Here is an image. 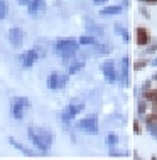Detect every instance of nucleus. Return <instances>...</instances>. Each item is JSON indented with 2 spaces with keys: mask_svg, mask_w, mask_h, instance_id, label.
Instances as JSON below:
<instances>
[{
  "mask_svg": "<svg viewBox=\"0 0 157 160\" xmlns=\"http://www.w3.org/2000/svg\"><path fill=\"white\" fill-rule=\"evenodd\" d=\"M27 138L30 143L44 155L51 152L52 143H54V135H52L51 130L36 127V125H29L27 127Z\"/></svg>",
  "mask_w": 157,
  "mask_h": 160,
  "instance_id": "1",
  "label": "nucleus"
},
{
  "mask_svg": "<svg viewBox=\"0 0 157 160\" xmlns=\"http://www.w3.org/2000/svg\"><path fill=\"white\" fill-rule=\"evenodd\" d=\"M52 47H54V52L61 58V62L68 68L69 62L76 59V54L80 51L81 44L75 37H59L54 41Z\"/></svg>",
  "mask_w": 157,
  "mask_h": 160,
  "instance_id": "2",
  "label": "nucleus"
},
{
  "mask_svg": "<svg viewBox=\"0 0 157 160\" xmlns=\"http://www.w3.org/2000/svg\"><path fill=\"white\" fill-rule=\"evenodd\" d=\"M30 108V99L27 96H15L10 101V116L15 122H22L25 111Z\"/></svg>",
  "mask_w": 157,
  "mask_h": 160,
  "instance_id": "3",
  "label": "nucleus"
},
{
  "mask_svg": "<svg viewBox=\"0 0 157 160\" xmlns=\"http://www.w3.org/2000/svg\"><path fill=\"white\" fill-rule=\"evenodd\" d=\"M68 81H69V72L64 74V72L52 71V72H49V76H47V79H46V86L51 91H59V89L66 88Z\"/></svg>",
  "mask_w": 157,
  "mask_h": 160,
  "instance_id": "4",
  "label": "nucleus"
},
{
  "mask_svg": "<svg viewBox=\"0 0 157 160\" xmlns=\"http://www.w3.org/2000/svg\"><path fill=\"white\" fill-rule=\"evenodd\" d=\"M76 128L81 130V132L88 133V135H97L100 130V123H98V115H88L85 118H81L80 122L76 123Z\"/></svg>",
  "mask_w": 157,
  "mask_h": 160,
  "instance_id": "5",
  "label": "nucleus"
},
{
  "mask_svg": "<svg viewBox=\"0 0 157 160\" xmlns=\"http://www.w3.org/2000/svg\"><path fill=\"white\" fill-rule=\"evenodd\" d=\"M102 74L108 84H113L118 81V69L113 59H105L102 62Z\"/></svg>",
  "mask_w": 157,
  "mask_h": 160,
  "instance_id": "6",
  "label": "nucleus"
},
{
  "mask_svg": "<svg viewBox=\"0 0 157 160\" xmlns=\"http://www.w3.org/2000/svg\"><path fill=\"white\" fill-rule=\"evenodd\" d=\"M7 39H8V42H10V46L12 47H20L24 44V41H25V32H24V29L22 27H10L8 29V32H7Z\"/></svg>",
  "mask_w": 157,
  "mask_h": 160,
  "instance_id": "7",
  "label": "nucleus"
},
{
  "mask_svg": "<svg viewBox=\"0 0 157 160\" xmlns=\"http://www.w3.org/2000/svg\"><path fill=\"white\" fill-rule=\"evenodd\" d=\"M39 59H41V56H39V52H37L36 47H32V49H27L25 52H22V54L19 56V61H20V64H22V68H25V69L32 68L34 64L39 61Z\"/></svg>",
  "mask_w": 157,
  "mask_h": 160,
  "instance_id": "8",
  "label": "nucleus"
},
{
  "mask_svg": "<svg viewBox=\"0 0 157 160\" xmlns=\"http://www.w3.org/2000/svg\"><path fill=\"white\" fill-rule=\"evenodd\" d=\"M150 31L147 27H144V25H139V27H135V44L139 47H145L147 44L150 42Z\"/></svg>",
  "mask_w": 157,
  "mask_h": 160,
  "instance_id": "9",
  "label": "nucleus"
},
{
  "mask_svg": "<svg viewBox=\"0 0 157 160\" xmlns=\"http://www.w3.org/2000/svg\"><path fill=\"white\" fill-rule=\"evenodd\" d=\"M118 81L120 86L128 88L130 86V76H128V56H123L120 61V71H118Z\"/></svg>",
  "mask_w": 157,
  "mask_h": 160,
  "instance_id": "10",
  "label": "nucleus"
},
{
  "mask_svg": "<svg viewBox=\"0 0 157 160\" xmlns=\"http://www.w3.org/2000/svg\"><path fill=\"white\" fill-rule=\"evenodd\" d=\"M25 8H27V14L30 17H37L41 12L46 10V0H30Z\"/></svg>",
  "mask_w": 157,
  "mask_h": 160,
  "instance_id": "11",
  "label": "nucleus"
},
{
  "mask_svg": "<svg viewBox=\"0 0 157 160\" xmlns=\"http://www.w3.org/2000/svg\"><path fill=\"white\" fill-rule=\"evenodd\" d=\"M8 145L10 147H14V148L17 150V152H20V153H24L25 157H36V153L32 152L30 148H27L24 143H20V142H17L14 137H8Z\"/></svg>",
  "mask_w": 157,
  "mask_h": 160,
  "instance_id": "12",
  "label": "nucleus"
},
{
  "mask_svg": "<svg viewBox=\"0 0 157 160\" xmlns=\"http://www.w3.org/2000/svg\"><path fill=\"white\" fill-rule=\"evenodd\" d=\"M123 12V7L118 5V3H113V5H103L100 8V15L108 17V15H118Z\"/></svg>",
  "mask_w": 157,
  "mask_h": 160,
  "instance_id": "13",
  "label": "nucleus"
},
{
  "mask_svg": "<svg viewBox=\"0 0 157 160\" xmlns=\"http://www.w3.org/2000/svg\"><path fill=\"white\" fill-rule=\"evenodd\" d=\"M83 110H85V103H73V101L64 108V111H66V113L69 115V118H73V120H75Z\"/></svg>",
  "mask_w": 157,
  "mask_h": 160,
  "instance_id": "14",
  "label": "nucleus"
},
{
  "mask_svg": "<svg viewBox=\"0 0 157 160\" xmlns=\"http://www.w3.org/2000/svg\"><path fill=\"white\" fill-rule=\"evenodd\" d=\"M85 66H86V62L83 61V59H75V61H71V62H69V66H68L69 76L78 74V72H80L81 69H85Z\"/></svg>",
  "mask_w": 157,
  "mask_h": 160,
  "instance_id": "15",
  "label": "nucleus"
},
{
  "mask_svg": "<svg viewBox=\"0 0 157 160\" xmlns=\"http://www.w3.org/2000/svg\"><path fill=\"white\" fill-rule=\"evenodd\" d=\"M91 47H93V52L98 54V56H108L112 52V47L110 46H108V44H102V42H98V41L95 42Z\"/></svg>",
  "mask_w": 157,
  "mask_h": 160,
  "instance_id": "16",
  "label": "nucleus"
},
{
  "mask_svg": "<svg viewBox=\"0 0 157 160\" xmlns=\"http://www.w3.org/2000/svg\"><path fill=\"white\" fill-rule=\"evenodd\" d=\"M113 29H115V34H117V36H120L123 42H128L130 41V34L127 32V29H125L122 24H115V25H113Z\"/></svg>",
  "mask_w": 157,
  "mask_h": 160,
  "instance_id": "17",
  "label": "nucleus"
},
{
  "mask_svg": "<svg viewBox=\"0 0 157 160\" xmlns=\"http://www.w3.org/2000/svg\"><path fill=\"white\" fill-rule=\"evenodd\" d=\"M140 94H142V98H144V99H147L149 103H152V101H155V99H157V88H154V86H150L149 89L142 91Z\"/></svg>",
  "mask_w": 157,
  "mask_h": 160,
  "instance_id": "18",
  "label": "nucleus"
},
{
  "mask_svg": "<svg viewBox=\"0 0 157 160\" xmlns=\"http://www.w3.org/2000/svg\"><path fill=\"white\" fill-rule=\"evenodd\" d=\"M149 64H150V61L147 58H140V59H137V61L133 62V71L139 72V71H142V69H145Z\"/></svg>",
  "mask_w": 157,
  "mask_h": 160,
  "instance_id": "19",
  "label": "nucleus"
},
{
  "mask_svg": "<svg viewBox=\"0 0 157 160\" xmlns=\"http://www.w3.org/2000/svg\"><path fill=\"white\" fill-rule=\"evenodd\" d=\"M105 143H107V147H117L120 143V138L117 133H108L107 138H105Z\"/></svg>",
  "mask_w": 157,
  "mask_h": 160,
  "instance_id": "20",
  "label": "nucleus"
},
{
  "mask_svg": "<svg viewBox=\"0 0 157 160\" xmlns=\"http://www.w3.org/2000/svg\"><path fill=\"white\" fill-rule=\"evenodd\" d=\"M78 41H80V44L81 46H93L95 42H97V39H95L91 34H85V36H81V37H78Z\"/></svg>",
  "mask_w": 157,
  "mask_h": 160,
  "instance_id": "21",
  "label": "nucleus"
},
{
  "mask_svg": "<svg viewBox=\"0 0 157 160\" xmlns=\"http://www.w3.org/2000/svg\"><path fill=\"white\" fill-rule=\"evenodd\" d=\"M147 105H149V101L144 99V98L137 103V113H139V116H145L147 115Z\"/></svg>",
  "mask_w": 157,
  "mask_h": 160,
  "instance_id": "22",
  "label": "nucleus"
},
{
  "mask_svg": "<svg viewBox=\"0 0 157 160\" xmlns=\"http://www.w3.org/2000/svg\"><path fill=\"white\" fill-rule=\"evenodd\" d=\"M108 155L110 157H128V152H122L117 147H108Z\"/></svg>",
  "mask_w": 157,
  "mask_h": 160,
  "instance_id": "23",
  "label": "nucleus"
},
{
  "mask_svg": "<svg viewBox=\"0 0 157 160\" xmlns=\"http://www.w3.org/2000/svg\"><path fill=\"white\" fill-rule=\"evenodd\" d=\"M86 32H90V34H97V36H103V27H98V25H95V24H88L86 25Z\"/></svg>",
  "mask_w": 157,
  "mask_h": 160,
  "instance_id": "24",
  "label": "nucleus"
},
{
  "mask_svg": "<svg viewBox=\"0 0 157 160\" xmlns=\"http://www.w3.org/2000/svg\"><path fill=\"white\" fill-rule=\"evenodd\" d=\"M8 15V3L7 0H0V20H3Z\"/></svg>",
  "mask_w": 157,
  "mask_h": 160,
  "instance_id": "25",
  "label": "nucleus"
},
{
  "mask_svg": "<svg viewBox=\"0 0 157 160\" xmlns=\"http://www.w3.org/2000/svg\"><path fill=\"white\" fill-rule=\"evenodd\" d=\"M157 52V41L149 42L145 47H144V54H155Z\"/></svg>",
  "mask_w": 157,
  "mask_h": 160,
  "instance_id": "26",
  "label": "nucleus"
},
{
  "mask_svg": "<svg viewBox=\"0 0 157 160\" xmlns=\"http://www.w3.org/2000/svg\"><path fill=\"white\" fill-rule=\"evenodd\" d=\"M145 128H147V132L157 140V123H149V125H145Z\"/></svg>",
  "mask_w": 157,
  "mask_h": 160,
  "instance_id": "27",
  "label": "nucleus"
},
{
  "mask_svg": "<svg viewBox=\"0 0 157 160\" xmlns=\"http://www.w3.org/2000/svg\"><path fill=\"white\" fill-rule=\"evenodd\" d=\"M139 14H142V15H144V19H150V12H149V8L144 7V5L139 7Z\"/></svg>",
  "mask_w": 157,
  "mask_h": 160,
  "instance_id": "28",
  "label": "nucleus"
},
{
  "mask_svg": "<svg viewBox=\"0 0 157 160\" xmlns=\"http://www.w3.org/2000/svg\"><path fill=\"white\" fill-rule=\"evenodd\" d=\"M133 133H135V135H140V133H142V127H140V122H139V118L133 120Z\"/></svg>",
  "mask_w": 157,
  "mask_h": 160,
  "instance_id": "29",
  "label": "nucleus"
},
{
  "mask_svg": "<svg viewBox=\"0 0 157 160\" xmlns=\"http://www.w3.org/2000/svg\"><path fill=\"white\" fill-rule=\"evenodd\" d=\"M150 83H154V81H152V79H147V81H144V83H142V89H140V93H142V91H145V89H149L150 86H152Z\"/></svg>",
  "mask_w": 157,
  "mask_h": 160,
  "instance_id": "30",
  "label": "nucleus"
},
{
  "mask_svg": "<svg viewBox=\"0 0 157 160\" xmlns=\"http://www.w3.org/2000/svg\"><path fill=\"white\" fill-rule=\"evenodd\" d=\"M140 3H145V5H157V0H139Z\"/></svg>",
  "mask_w": 157,
  "mask_h": 160,
  "instance_id": "31",
  "label": "nucleus"
},
{
  "mask_svg": "<svg viewBox=\"0 0 157 160\" xmlns=\"http://www.w3.org/2000/svg\"><path fill=\"white\" fill-rule=\"evenodd\" d=\"M93 3H97V5H105V3H108V0H91Z\"/></svg>",
  "mask_w": 157,
  "mask_h": 160,
  "instance_id": "32",
  "label": "nucleus"
},
{
  "mask_svg": "<svg viewBox=\"0 0 157 160\" xmlns=\"http://www.w3.org/2000/svg\"><path fill=\"white\" fill-rule=\"evenodd\" d=\"M150 111H155V113H157V99L150 103Z\"/></svg>",
  "mask_w": 157,
  "mask_h": 160,
  "instance_id": "33",
  "label": "nucleus"
},
{
  "mask_svg": "<svg viewBox=\"0 0 157 160\" xmlns=\"http://www.w3.org/2000/svg\"><path fill=\"white\" fill-rule=\"evenodd\" d=\"M15 2L19 3V5H24V7H25V5H27V3L30 2V0H15Z\"/></svg>",
  "mask_w": 157,
  "mask_h": 160,
  "instance_id": "34",
  "label": "nucleus"
},
{
  "mask_svg": "<svg viewBox=\"0 0 157 160\" xmlns=\"http://www.w3.org/2000/svg\"><path fill=\"white\" fill-rule=\"evenodd\" d=\"M150 66H152V68H157V56H155V58L150 61Z\"/></svg>",
  "mask_w": 157,
  "mask_h": 160,
  "instance_id": "35",
  "label": "nucleus"
},
{
  "mask_svg": "<svg viewBox=\"0 0 157 160\" xmlns=\"http://www.w3.org/2000/svg\"><path fill=\"white\" fill-rule=\"evenodd\" d=\"M128 5H130L128 0H122V7H123V8H125V7H128Z\"/></svg>",
  "mask_w": 157,
  "mask_h": 160,
  "instance_id": "36",
  "label": "nucleus"
},
{
  "mask_svg": "<svg viewBox=\"0 0 157 160\" xmlns=\"http://www.w3.org/2000/svg\"><path fill=\"white\" fill-rule=\"evenodd\" d=\"M150 79H152V81H157V72H155V74H154V76L150 78Z\"/></svg>",
  "mask_w": 157,
  "mask_h": 160,
  "instance_id": "37",
  "label": "nucleus"
}]
</instances>
